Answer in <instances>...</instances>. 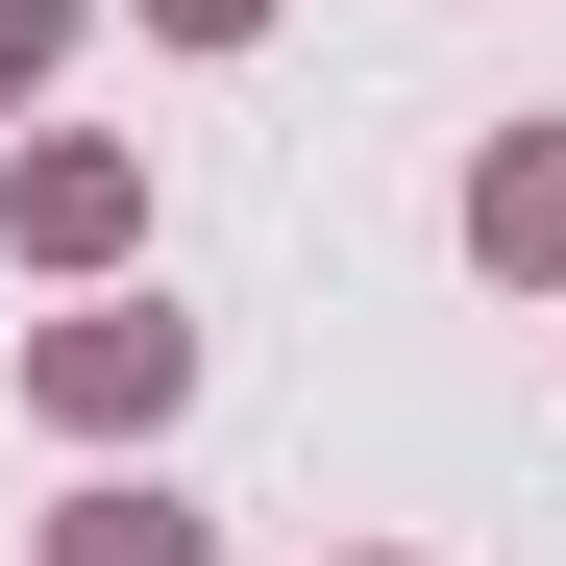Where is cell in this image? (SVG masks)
Segmentation results:
<instances>
[{
	"mask_svg": "<svg viewBox=\"0 0 566 566\" xmlns=\"http://www.w3.org/2000/svg\"><path fill=\"white\" fill-rule=\"evenodd\" d=\"M172 395V321L124 296V321H50V419H148Z\"/></svg>",
	"mask_w": 566,
	"mask_h": 566,
	"instance_id": "1",
	"label": "cell"
},
{
	"mask_svg": "<svg viewBox=\"0 0 566 566\" xmlns=\"http://www.w3.org/2000/svg\"><path fill=\"white\" fill-rule=\"evenodd\" d=\"M468 247H493V271H566V148H493V172H468Z\"/></svg>",
	"mask_w": 566,
	"mask_h": 566,
	"instance_id": "2",
	"label": "cell"
},
{
	"mask_svg": "<svg viewBox=\"0 0 566 566\" xmlns=\"http://www.w3.org/2000/svg\"><path fill=\"white\" fill-rule=\"evenodd\" d=\"M25 247L99 271V247H124V172H99V148H25Z\"/></svg>",
	"mask_w": 566,
	"mask_h": 566,
	"instance_id": "3",
	"label": "cell"
},
{
	"mask_svg": "<svg viewBox=\"0 0 566 566\" xmlns=\"http://www.w3.org/2000/svg\"><path fill=\"white\" fill-rule=\"evenodd\" d=\"M50 566H198V517H172V493H99V517H74Z\"/></svg>",
	"mask_w": 566,
	"mask_h": 566,
	"instance_id": "4",
	"label": "cell"
},
{
	"mask_svg": "<svg viewBox=\"0 0 566 566\" xmlns=\"http://www.w3.org/2000/svg\"><path fill=\"white\" fill-rule=\"evenodd\" d=\"M25 74H50V25H25V0H0V99H25Z\"/></svg>",
	"mask_w": 566,
	"mask_h": 566,
	"instance_id": "5",
	"label": "cell"
},
{
	"mask_svg": "<svg viewBox=\"0 0 566 566\" xmlns=\"http://www.w3.org/2000/svg\"><path fill=\"white\" fill-rule=\"evenodd\" d=\"M172 25H198V50H222V25H247V0H172Z\"/></svg>",
	"mask_w": 566,
	"mask_h": 566,
	"instance_id": "6",
	"label": "cell"
}]
</instances>
